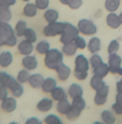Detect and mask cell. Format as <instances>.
Segmentation results:
<instances>
[{"instance_id":"1","label":"cell","mask_w":122,"mask_h":124,"mask_svg":"<svg viewBox=\"0 0 122 124\" xmlns=\"http://www.w3.org/2000/svg\"><path fill=\"white\" fill-rule=\"evenodd\" d=\"M17 38L14 29L9 22H0V47H14L17 44Z\"/></svg>"},{"instance_id":"2","label":"cell","mask_w":122,"mask_h":124,"mask_svg":"<svg viewBox=\"0 0 122 124\" xmlns=\"http://www.w3.org/2000/svg\"><path fill=\"white\" fill-rule=\"evenodd\" d=\"M90 62L83 54H79L75 59L74 76L79 81H84L89 74Z\"/></svg>"},{"instance_id":"3","label":"cell","mask_w":122,"mask_h":124,"mask_svg":"<svg viewBox=\"0 0 122 124\" xmlns=\"http://www.w3.org/2000/svg\"><path fill=\"white\" fill-rule=\"evenodd\" d=\"M44 56V65L50 70L55 71L64 61V54L58 48H51Z\"/></svg>"},{"instance_id":"4","label":"cell","mask_w":122,"mask_h":124,"mask_svg":"<svg viewBox=\"0 0 122 124\" xmlns=\"http://www.w3.org/2000/svg\"><path fill=\"white\" fill-rule=\"evenodd\" d=\"M79 30L77 26H75L71 23L65 22V27L62 34L60 35L59 41L60 43L64 44L73 43L75 38L79 35Z\"/></svg>"},{"instance_id":"5","label":"cell","mask_w":122,"mask_h":124,"mask_svg":"<svg viewBox=\"0 0 122 124\" xmlns=\"http://www.w3.org/2000/svg\"><path fill=\"white\" fill-rule=\"evenodd\" d=\"M77 28L79 30V32L85 36H93L98 31V27L92 21L88 19H81L78 21Z\"/></svg>"},{"instance_id":"6","label":"cell","mask_w":122,"mask_h":124,"mask_svg":"<svg viewBox=\"0 0 122 124\" xmlns=\"http://www.w3.org/2000/svg\"><path fill=\"white\" fill-rule=\"evenodd\" d=\"M65 22H60V21H56V22L48 23L44 28H43V34L45 37L48 38H53L56 37L58 35H61L64 31Z\"/></svg>"},{"instance_id":"7","label":"cell","mask_w":122,"mask_h":124,"mask_svg":"<svg viewBox=\"0 0 122 124\" xmlns=\"http://www.w3.org/2000/svg\"><path fill=\"white\" fill-rule=\"evenodd\" d=\"M121 64H122V58L117 53L110 54L108 55V67H109V73L118 74L119 70L121 67Z\"/></svg>"},{"instance_id":"8","label":"cell","mask_w":122,"mask_h":124,"mask_svg":"<svg viewBox=\"0 0 122 124\" xmlns=\"http://www.w3.org/2000/svg\"><path fill=\"white\" fill-rule=\"evenodd\" d=\"M108 93H109V87L108 85H105L103 88L96 92V94L94 96V103L98 106L103 105L107 102Z\"/></svg>"},{"instance_id":"9","label":"cell","mask_w":122,"mask_h":124,"mask_svg":"<svg viewBox=\"0 0 122 124\" xmlns=\"http://www.w3.org/2000/svg\"><path fill=\"white\" fill-rule=\"evenodd\" d=\"M19 82L16 78L12 77L10 74L5 71H0V85H4L7 87L8 89L10 91Z\"/></svg>"},{"instance_id":"10","label":"cell","mask_w":122,"mask_h":124,"mask_svg":"<svg viewBox=\"0 0 122 124\" xmlns=\"http://www.w3.org/2000/svg\"><path fill=\"white\" fill-rule=\"evenodd\" d=\"M21 64L24 69L27 70V71H34L37 68L38 66V60L35 55L30 54L26 55L21 60Z\"/></svg>"},{"instance_id":"11","label":"cell","mask_w":122,"mask_h":124,"mask_svg":"<svg viewBox=\"0 0 122 124\" xmlns=\"http://www.w3.org/2000/svg\"><path fill=\"white\" fill-rule=\"evenodd\" d=\"M1 108L6 113H11L17 108V100L14 97H7L1 101Z\"/></svg>"},{"instance_id":"12","label":"cell","mask_w":122,"mask_h":124,"mask_svg":"<svg viewBox=\"0 0 122 124\" xmlns=\"http://www.w3.org/2000/svg\"><path fill=\"white\" fill-rule=\"evenodd\" d=\"M17 48L21 55L26 56V55H30L32 54L33 50H34V45L33 43L28 42L27 40L24 39L18 43Z\"/></svg>"},{"instance_id":"13","label":"cell","mask_w":122,"mask_h":124,"mask_svg":"<svg viewBox=\"0 0 122 124\" xmlns=\"http://www.w3.org/2000/svg\"><path fill=\"white\" fill-rule=\"evenodd\" d=\"M57 73V76H58V79L60 81H66L68 78H70L71 74V69L70 66H68L65 64H61L56 70H55Z\"/></svg>"},{"instance_id":"14","label":"cell","mask_w":122,"mask_h":124,"mask_svg":"<svg viewBox=\"0 0 122 124\" xmlns=\"http://www.w3.org/2000/svg\"><path fill=\"white\" fill-rule=\"evenodd\" d=\"M53 100L50 98H43L36 104V110L40 112H48L53 108Z\"/></svg>"},{"instance_id":"15","label":"cell","mask_w":122,"mask_h":124,"mask_svg":"<svg viewBox=\"0 0 122 124\" xmlns=\"http://www.w3.org/2000/svg\"><path fill=\"white\" fill-rule=\"evenodd\" d=\"M87 48L88 51L93 54H98V52L101 50L102 48V43L101 40L98 37H93L91 39L88 41L87 43Z\"/></svg>"},{"instance_id":"16","label":"cell","mask_w":122,"mask_h":124,"mask_svg":"<svg viewBox=\"0 0 122 124\" xmlns=\"http://www.w3.org/2000/svg\"><path fill=\"white\" fill-rule=\"evenodd\" d=\"M44 79V77L42 74H40V73H34V74H31L29 80H28V83H29L31 88H40L43 86Z\"/></svg>"},{"instance_id":"17","label":"cell","mask_w":122,"mask_h":124,"mask_svg":"<svg viewBox=\"0 0 122 124\" xmlns=\"http://www.w3.org/2000/svg\"><path fill=\"white\" fill-rule=\"evenodd\" d=\"M14 56L10 51H3L0 54V66L2 68H7L12 64Z\"/></svg>"},{"instance_id":"18","label":"cell","mask_w":122,"mask_h":124,"mask_svg":"<svg viewBox=\"0 0 122 124\" xmlns=\"http://www.w3.org/2000/svg\"><path fill=\"white\" fill-rule=\"evenodd\" d=\"M83 93H84V91H83L82 87L76 83L71 84V86L68 88V95L72 100L73 99L78 98V97H82Z\"/></svg>"},{"instance_id":"19","label":"cell","mask_w":122,"mask_h":124,"mask_svg":"<svg viewBox=\"0 0 122 124\" xmlns=\"http://www.w3.org/2000/svg\"><path fill=\"white\" fill-rule=\"evenodd\" d=\"M106 23L108 25V27L112 28V29H118L121 24H120V17L115 12L109 13L106 17Z\"/></svg>"},{"instance_id":"20","label":"cell","mask_w":122,"mask_h":124,"mask_svg":"<svg viewBox=\"0 0 122 124\" xmlns=\"http://www.w3.org/2000/svg\"><path fill=\"white\" fill-rule=\"evenodd\" d=\"M71 108V102L67 98L60 100V101H58V104H57V106H56L57 111L59 114H61V115H65V116L70 111Z\"/></svg>"},{"instance_id":"21","label":"cell","mask_w":122,"mask_h":124,"mask_svg":"<svg viewBox=\"0 0 122 124\" xmlns=\"http://www.w3.org/2000/svg\"><path fill=\"white\" fill-rule=\"evenodd\" d=\"M57 87V81L53 78H47L44 79V82L42 86V89L44 93H51V92Z\"/></svg>"},{"instance_id":"22","label":"cell","mask_w":122,"mask_h":124,"mask_svg":"<svg viewBox=\"0 0 122 124\" xmlns=\"http://www.w3.org/2000/svg\"><path fill=\"white\" fill-rule=\"evenodd\" d=\"M106 85V83L104 82L103 78L97 76V75H93L92 77L91 80H90V86L93 88L94 91H98L99 89H101L102 88Z\"/></svg>"},{"instance_id":"23","label":"cell","mask_w":122,"mask_h":124,"mask_svg":"<svg viewBox=\"0 0 122 124\" xmlns=\"http://www.w3.org/2000/svg\"><path fill=\"white\" fill-rule=\"evenodd\" d=\"M51 98L53 99L54 101H60V100H64V99L67 98V93L65 90L62 88V87L57 86L53 91L51 92Z\"/></svg>"},{"instance_id":"24","label":"cell","mask_w":122,"mask_h":124,"mask_svg":"<svg viewBox=\"0 0 122 124\" xmlns=\"http://www.w3.org/2000/svg\"><path fill=\"white\" fill-rule=\"evenodd\" d=\"M37 8H36V4L34 3H27L26 5L24 6L23 9V15L26 17H34L37 14Z\"/></svg>"},{"instance_id":"25","label":"cell","mask_w":122,"mask_h":124,"mask_svg":"<svg viewBox=\"0 0 122 124\" xmlns=\"http://www.w3.org/2000/svg\"><path fill=\"white\" fill-rule=\"evenodd\" d=\"M101 119L104 124H115L116 122V118L114 112L108 110H104L102 111Z\"/></svg>"},{"instance_id":"26","label":"cell","mask_w":122,"mask_h":124,"mask_svg":"<svg viewBox=\"0 0 122 124\" xmlns=\"http://www.w3.org/2000/svg\"><path fill=\"white\" fill-rule=\"evenodd\" d=\"M58 16H59L58 12L56 9H46L44 15H43V17H44L45 21L48 23H53L58 21Z\"/></svg>"},{"instance_id":"27","label":"cell","mask_w":122,"mask_h":124,"mask_svg":"<svg viewBox=\"0 0 122 124\" xmlns=\"http://www.w3.org/2000/svg\"><path fill=\"white\" fill-rule=\"evenodd\" d=\"M77 47L76 46L75 43H67V44H64L62 47V53L64 54V55H66L68 57H71L74 56L75 54L77 52Z\"/></svg>"},{"instance_id":"28","label":"cell","mask_w":122,"mask_h":124,"mask_svg":"<svg viewBox=\"0 0 122 124\" xmlns=\"http://www.w3.org/2000/svg\"><path fill=\"white\" fill-rule=\"evenodd\" d=\"M93 70V75H97V76L100 77V78H104L109 73V67H108V63H104L103 62V64L100 65L98 67L95 68Z\"/></svg>"},{"instance_id":"29","label":"cell","mask_w":122,"mask_h":124,"mask_svg":"<svg viewBox=\"0 0 122 124\" xmlns=\"http://www.w3.org/2000/svg\"><path fill=\"white\" fill-rule=\"evenodd\" d=\"M27 24L25 21L23 20H20L18 22L16 23L15 26H14V32H15L17 37H24L25 33H26V30H27Z\"/></svg>"},{"instance_id":"30","label":"cell","mask_w":122,"mask_h":124,"mask_svg":"<svg viewBox=\"0 0 122 124\" xmlns=\"http://www.w3.org/2000/svg\"><path fill=\"white\" fill-rule=\"evenodd\" d=\"M10 7H0V22H9L12 19Z\"/></svg>"},{"instance_id":"31","label":"cell","mask_w":122,"mask_h":124,"mask_svg":"<svg viewBox=\"0 0 122 124\" xmlns=\"http://www.w3.org/2000/svg\"><path fill=\"white\" fill-rule=\"evenodd\" d=\"M50 49H51L50 43L46 40H42V41L38 42L36 46V50L39 54L45 55Z\"/></svg>"},{"instance_id":"32","label":"cell","mask_w":122,"mask_h":124,"mask_svg":"<svg viewBox=\"0 0 122 124\" xmlns=\"http://www.w3.org/2000/svg\"><path fill=\"white\" fill-rule=\"evenodd\" d=\"M120 0H106L105 1V9L110 13L115 12L119 9Z\"/></svg>"},{"instance_id":"33","label":"cell","mask_w":122,"mask_h":124,"mask_svg":"<svg viewBox=\"0 0 122 124\" xmlns=\"http://www.w3.org/2000/svg\"><path fill=\"white\" fill-rule=\"evenodd\" d=\"M89 62H90V66L93 69H95V68L98 67L100 65L103 64V60L100 54H93L89 60Z\"/></svg>"},{"instance_id":"34","label":"cell","mask_w":122,"mask_h":124,"mask_svg":"<svg viewBox=\"0 0 122 124\" xmlns=\"http://www.w3.org/2000/svg\"><path fill=\"white\" fill-rule=\"evenodd\" d=\"M86 100H84L83 97H78V98L73 99L72 102H71V106L80 110L82 111L85 108H86Z\"/></svg>"},{"instance_id":"35","label":"cell","mask_w":122,"mask_h":124,"mask_svg":"<svg viewBox=\"0 0 122 124\" xmlns=\"http://www.w3.org/2000/svg\"><path fill=\"white\" fill-rule=\"evenodd\" d=\"M30 76H31V74L29 73V71L26 69H22L18 72L16 79L20 83H26L29 80Z\"/></svg>"},{"instance_id":"36","label":"cell","mask_w":122,"mask_h":124,"mask_svg":"<svg viewBox=\"0 0 122 124\" xmlns=\"http://www.w3.org/2000/svg\"><path fill=\"white\" fill-rule=\"evenodd\" d=\"M24 38L26 40L31 43H34L37 40V35H36V31L32 29V28H27L26 33L24 35Z\"/></svg>"},{"instance_id":"37","label":"cell","mask_w":122,"mask_h":124,"mask_svg":"<svg viewBox=\"0 0 122 124\" xmlns=\"http://www.w3.org/2000/svg\"><path fill=\"white\" fill-rule=\"evenodd\" d=\"M10 92L14 98H20V97H21L23 95V93H24V92H25V89H24V87L22 86V84L18 83L17 84L10 90Z\"/></svg>"},{"instance_id":"38","label":"cell","mask_w":122,"mask_h":124,"mask_svg":"<svg viewBox=\"0 0 122 124\" xmlns=\"http://www.w3.org/2000/svg\"><path fill=\"white\" fill-rule=\"evenodd\" d=\"M119 49H120V43H119L118 40L117 39L111 40L108 46V48H107V51H108V54L117 53Z\"/></svg>"},{"instance_id":"39","label":"cell","mask_w":122,"mask_h":124,"mask_svg":"<svg viewBox=\"0 0 122 124\" xmlns=\"http://www.w3.org/2000/svg\"><path fill=\"white\" fill-rule=\"evenodd\" d=\"M81 112H82V111H81L80 110H78V109L74 108V107L71 106V110H70V111L66 114L65 116H66V118H67L68 120H71V121L76 120V119H77L78 117L81 116Z\"/></svg>"},{"instance_id":"40","label":"cell","mask_w":122,"mask_h":124,"mask_svg":"<svg viewBox=\"0 0 122 124\" xmlns=\"http://www.w3.org/2000/svg\"><path fill=\"white\" fill-rule=\"evenodd\" d=\"M44 122L46 124H58L60 122H62L61 119L59 116L54 114H49L44 118Z\"/></svg>"},{"instance_id":"41","label":"cell","mask_w":122,"mask_h":124,"mask_svg":"<svg viewBox=\"0 0 122 124\" xmlns=\"http://www.w3.org/2000/svg\"><path fill=\"white\" fill-rule=\"evenodd\" d=\"M74 43L78 49H85L87 46V43H86V39L81 36H79V35L75 38Z\"/></svg>"},{"instance_id":"42","label":"cell","mask_w":122,"mask_h":124,"mask_svg":"<svg viewBox=\"0 0 122 124\" xmlns=\"http://www.w3.org/2000/svg\"><path fill=\"white\" fill-rule=\"evenodd\" d=\"M49 0H35V4L40 10H46L49 6Z\"/></svg>"},{"instance_id":"43","label":"cell","mask_w":122,"mask_h":124,"mask_svg":"<svg viewBox=\"0 0 122 124\" xmlns=\"http://www.w3.org/2000/svg\"><path fill=\"white\" fill-rule=\"evenodd\" d=\"M9 97V89L4 85H0V101H3Z\"/></svg>"},{"instance_id":"44","label":"cell","mask_w":122,"mask_h":124,"mask_svg":"<svg viewBox=\"0 0 122 124\" xmlns=\"http://www.w3.org/2000/svg\"><path fill=\"white\" fill-rule=\"evenodd\" d=\"M81 4H82V0H71L68 6L72 9H77L81 7Z\"/></svg>"},{"instance_id":"45","label":"cell","mask_w":122,"mask_h":124,"mask_svg":"<svg viewBox=\"0 0 122 124\" xmlns=\"http://www.w3.org/2000/svg\"><path fill=\"white\" fill-rule=\"evenodd\" d=\"M112 110H113V112L115 114H116V115H122V106L120 105H118L117 103H114L113 105H112Z\"/></svg>"},{"instance_id":"46","label":"cell","mask_w":122,"mask_h":124,"mask_svg":"<svg viewBox=\"0 0 122 124\" xmlns=\"http://www.w3.org/2000/svg\"><path fill=\"white\" fill-rule=\"evenodd\" d=\"M25 124H43V122H42V121H40L37 117L31 116L26 119V121L25 122Z\"/></svg>"},{"instance_id":"47","label":"cell","mask_w":122,"mask_h":124,"mask_svg":"<svg viewBox=\"0 0 122 124\" xmlns=\"http://www.w3.org/2000/svg\"><path fill=\"white\" fill-rule=\"evenodd\" d=\"M1 2L4 5L8 6V7H10V6H13L16 4V0H1Z\"/></svg>"},{"instance_id":"48","label":"cell","mask_w":122,"mask_h":124,"mask_svg":"<svg viewBox=\"0 0 122 124\" xmlns=\"http://www.w3.org/2000/svg\"><path fill=\"white\" fill-rule=\"evenodd\" d=\"M116 91L119 93H122V78L116 83Z\"/></svg>"},{"instance_id":"49","label":"cell","mask_w":122,"mask_h":124,"mask_svg":"<svg viewBox=\"0 0 122 124\" xmlns=\"http://www.w3.org/2000/svg\"><path fill=\"white\" fill-rule=\"evenodd\" d=\"M115 103L122 106V93H117L116 96H115Z\"/></svg>"},{"instance_id":"50","label":"cell","mask_w":122,"mask_h":124,"mask_svg":"<svg viewBox=\"0 0 122 124\" xmlns=\"http://www.w3.org/2000/svg\"><path fill=\"white\" fill-rule=\"evenodd\" d=\"M59 2L62 4H65V5H68L71 2V0H59Z\"/></svg>"},{"instance_id":"51","label":"cell","mask_w":122,"mask_h":124,"mask_svg":"<svg viewBox=\"0 0 122 124\" xmlns=\"http://www.w3.org/2000/svg\"><path fill=\"white\" fill-rule=\"evenodd\" d=\"M118 75H120V77H122V66L120 68V70H119V71H118Z\"/></svg>"},{"instance_id":"52","label":"cell","mask_w":122,"mask_h":124,"mask_svg":"<svg viewBox=\"0 0 122 124\" xmlns=\"http://www.w3.org/2000/svg\"><path fill=\"white\" fill-rule=\"evenodd\" d=\"M119 17H120V24L122 25V11L120 12V14L119 15Z\"/></svg>"},{"instance_id":"53","label":"cell","mask_w":122,"mask_h":124,"mask_svg":"<svg viewBox=\"0 0 122 124\" xmlns=\"http://www.w3.org/2000/svg\"><path fill=\"white\" fill-rule=\"evenodd\" d=\"M93 124H104L103 122H99V121H97V122H95Z\"/></svg>"},{"instance_id":"54","label":"cell","mask_w":122,"mask_h":124,"mask_svg":"<svg viewBox=\"0 0 122 124\" xmlns=\"http://www.w3.org/2000/svg\"><path fill=\"white\" fill-rule=\"evenodd\" d=\"M9 124H20V123H18L17 122H9Z\"/></svg>"},{"instance_id":"55","label":"cell","mask_w":122,"mask_h":124,"mask_svg":"<svg viewBox=\"0 0 122 124\" xmlns=\"http://www.w3.org/2000/svg\"><path fill=\"white\" fill-rule=\"evenodd\" d=\"M22 1H24V2H29L30 0H22Z\"/></svg>"},{"instance_id":"56","label":"cell","mask_w":122,"mask_h":124,"mask_svg":"<svg viewBox=\"0 0 122 124\" xmlns=\"http://www.w3.org/2000/svg\"><path fill=\"white\" fill-rule=\"evenodd\" d=\"M58 124H64V123H63V122H60V123H58Z\"/></svg>"}]
</instances>
